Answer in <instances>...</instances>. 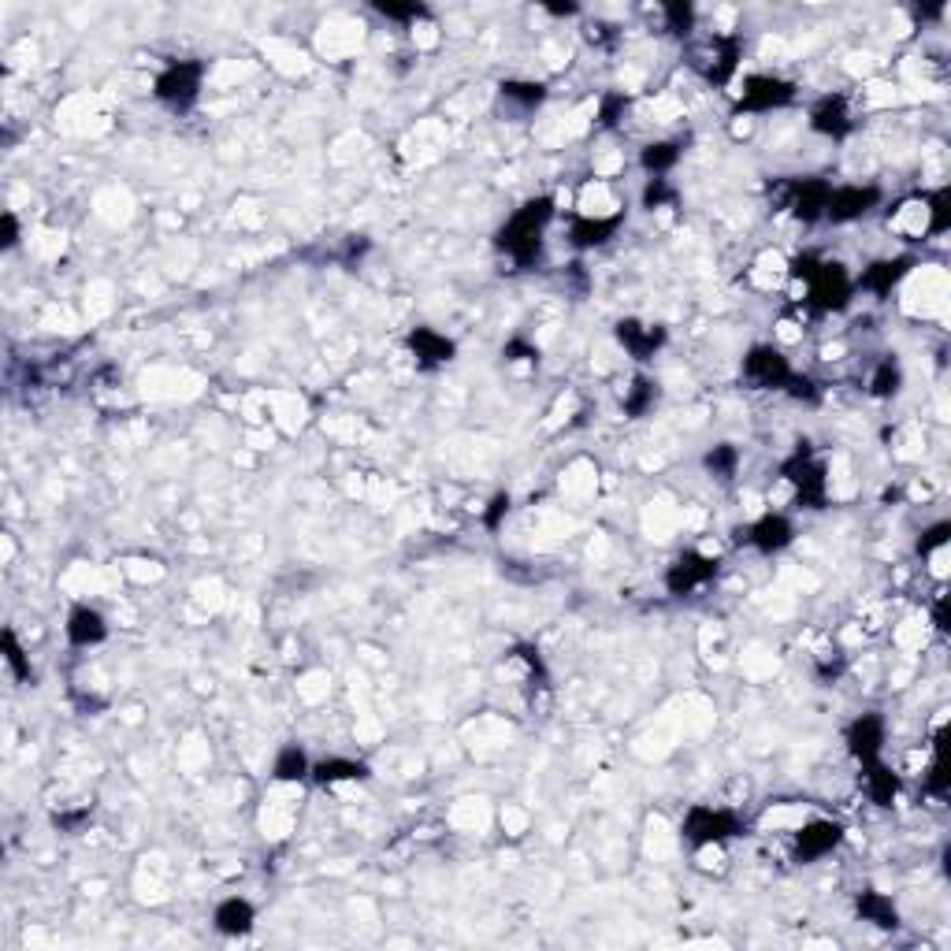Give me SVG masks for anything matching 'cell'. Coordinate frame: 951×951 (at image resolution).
<instances>
[{
  "label": "cell",
  "mask_w": 951,
  "mask_h": 951,
  "mask_svg": "<svg viewBox=\"0 0 951 951\" xmlns=\"http://www.w3.org/2000/svg\"><path fill=\"white\" fill-rule=\"evenodd\" d=\"M550 216H554V201L550 197H535V201L521 205L509 216L506 227L498 231V249L509 253L521 268H528L539 257V249H543V231H547Z\"/></svg>",
  "instance_id": "6da1fadb"
},
{
  "label": "cell",
  "mask_w": 951,
  "mask_h": 951,
  "mask_svg": "<svg viewBox=\"0 0 951 951\" xmlns=\"http://www.w3.org/2000/svg\"><path fill=\"white\" fill-rule=\"evenodd\" d=\"M792 275L807 283V301L818 313H836L844 309L851 298V275L844 272V264L836 261H818V257H799L792 264Z\"/></svg>",
  "instance_id": "7a4b0ae2"
},
{
  "label": "cell",
  "mask_w": 951,
  "mask_h": 951,
  "mask_svg": "<svg viewBox=\"0 0 951 951\" xmlns=\"http://www.w3.org/2000/svg\"><path fill=\"white\" fill-rule=\"evenodd\" d=\"M201 79H205V64H197V60H175V64H168L157 75V90L153 93H157L168 108L179 112V108H190L197 101Z\"/></svg>",
  "instance_id": "3957f363"
},
{
  "label": "cell",
  "mask_w": 951,
  "mask_h": 951,
  "mask_svg": "<svg viewBox=\"0 0 951 951\" xmlns=\"http://www.w3.org/2000/svg\"><path fill=\"white\" fill-rule=\"evenodd\" d=\"M691 64L703 79L729 82L740 67V45H736V38H706L703 45H695Z\"/></svg>",
  "instance_id": "277c9868"
},
{
  "label": "cell",
  "mask_w": 951,
  "mask_h": 951,
  "mask_svg": "<svg viewBox=\"0 0 951 951\" xmlns=\"http://www.w3.org/2000/svg\"><path fill=\"white\" fill-rule=\"evenodd\" d=\"M740 833V821L732 818L729 810H714V807H691L684 818V836L691 844H725Z\"/></svg>",
  "instance_id": "5b68a950"
},
{
  "label": "cell",
  "mask_w": 951,
  "mask_h": 951,
  "mask_svg": "<svg viewBox=\"0 0 951 951\" xmlns=\"http://www.w3.org/2000/svg\"><path fill=\"white\" fill-rule=\"evenodd\" d=\"M743 376L751 379L755 387H766V391H781L795 379L788 357L773 350V346H755V350L743 357Z\"/></svg>",
  "instance_id": "8992f818"
},
{
  "label": "cell",
  "mask_w": 951,
  "mask_h": 951,
  "mask_svg": "<svg viewBox=\"0 0 951 951\" xmlns=\"http://www.w3.org/2000/svg\"><path fill=\"white\" fill-rule=\"evenodd\" d=\"M784 476L799 487V498H803L810 509L821 506V498H825V469H821V461H814L807 443H799L792 461H784Z\"/></svg>",
  "instance_id": "52a82bcc"
},
{
  "label": "cell",
  "mask_w": 951,
  "mask_h": 951,
  "mask_svg": "<svg viewBox=\"0 0 951 951\" xmlns=\"http://www.w3.org/2000/svg\"><path fill=\"white\" fill-rule=\"evenodd\" d=\"M877 201H881V190H877V186H836L833 194H829V205H825V220H833V223L862 220Z\"/></svg>",
  "instance_id": "ba28073f"
},
{
  "label": "cell",
  "mask_w": 951,
  "mask_h": 951,
  "mask_svg": "<svg viewBox=\"0 0 951 951\" xmlns=\"http://www.w3.org/2000/svg\"><path fill=\"white\" fill-rule=\"evenodd\" d=\"M795 97V86L784 79H773V75H751L743 79V93H740V105L751 108V112H769V108H781Z\"/></svg>",
  "instance_id": "9c48e42d"
},
{
  "label": "cell",
  "mask_w": 951,
  "mask_h": 951,
  "mask_svg": "<svg viewBox=\"0 0 951 951\" xmlns=\"http://www.w3.org/2000/svg\"><path fill=\"white\" fill-rule=\"evenodd\" d=\"M714 573H717L714 558H706V554H684V558H677L669 565L665 587H669L673 595H688L695 587H703L706 580H714Z\"/></svg>",
  "instance_id": "30bf717a"
},
{
  "label": "cell",
  "mask_w": 951,
  "mask_h": 951,
  "mask_svg": "<svg viewBox=\"0 0 951 951\" xmlns=\"http://www.w3.org/2000/svg\"><path fill=\"white\" fill-rule=\"evenodd\" d=\"M847 747H851V755L859 758L862 766H866V762H877L881 751H885V721L877 714H862L859 721H851Z\"/></svg>",
  "instance_id": "8fae6325"
},
{
  "label": "cell",
  "mask_w": 951,
  "mask_h": 951,
  "mask_svg": "<svg viewBox=\"0 0 951 951\" xmlns=\"http://www.w3.org/2000/svg\"><path fill=\"white\" fill-rule=\"evenodd\" d=\"M829 194L833 186L821 183V179H803V183L788 186V209L795 212V220L814 223L825 216V205H829Z\"/></svg>",
  "instance_id": "7c38bea8"
},
{
  "label": "cell",
  "mask_w": 951,
  "mask_h": 951,
  "mask_svg": "<svg viewBox=\"0 0 951 951\" xmlns=\"http://www.w3.org/2000/svg\"><path fill=\"white\" fill-rule=\"evenodd\" d=\"M840 825L836 821H807L803 829H799V836H795V855L803 862H814V859H825L829 851H833L836 844H840Z\"/></svg>",
  "instance_id": "4fadbf2b"
},
{
  "label": "cell",
  "mask_w": 951,
  "mask_h": 951,
  "mask_svg": "<svg viewBox=\"0 0 951 951\" xmlns=\"http://www.w3.org/2000/svg\"><path fill=\"white\" fill-rule=\"evenodd\" d=\"M792 524H788V517H777V513H769V517H762V521H755L747 532H740V543H751L755 550H762V554H773V550H784L788 543H792Z\"/></svg>",
  "instance_id": "5bb4252c"
},
{
  "label": "cell",
  "mask_w": 951,
  "mask_h": 951,
  "mask_svg": "<svg viewBox=\"0 0 951 951\" xmlns=\"http://www.w3.org/2000/svg\"><path fill=\"white\" fill-rule=\"evenodd\" d=\"M409 350H413L420 368H439L454 361V342L446 339V335H439V331H431V327H417V331L409 335Z\"/></svg>",
  "instance_id": "9a60e30c"
},
{
  "label": "cell",
  "mask_w": 951,
  "mask_h": 951,
  "mask_svg": "<svg viewBox=\"0 0 951 951\" xmlns=\"http://www.w3.org/2000/svg\"><path fill=\"white\" fill-rule=\"evenodd\" d=\"M617 342H621L632 357L643 361V357H651V353L665 342V327L639 324V320H621V324H617Z\"/></svg>",
  "instance_id": "2e32d148"
},
{
  "label": "cell",
  "mask_w": 951,
  "mask_h": 951,
  "mask_svg": "<svg viewBox=\"0 0 951 951\" xmlns=\"http://www.w3.org/2000/svg\"><path fill=\"white\" fill-rule=\"evenodd\" d=\"M621 227V216H580V220L569 227V242L576 249H595L606 246Z\"/></svg>",
  "instance_id": "e0dca14e"
},
{
  "label": "cell",
  "mask_w": 951,
  "mask_h": 951,
  "mask_svg": "<svg viewBox=\"0 0 951 951\" xmlns=\"http://www.w3.org/2000/svg\"><path fill=\"white\" fill-rule=\"evenodd\" d=\"M810 127L818 134H825V138H844V134L851 131V112H847L844 97H825V101H818L814 112H810Z\"/></svg>",
  "instance_id": "ac0fdd59"
},
{
  "label": "cell",
  "mask_w": 951,
  "mask_h": 951,
  "mask_svg": "<svg viewBox=\"0 0 951 951\" xmlns=\"http://www.w3.org/2000/svg\"><path fill=\"white\" fill-rule=\"evenodd\" d=\"M105 636H108V625L101 613L90 610V606L71 610V617H67V639H71L75 647H97V643H105Z\"/></svg>",
  "instance_id": "d6986e66"
},
{
  "label": "cell",
  "mask_w": 951,
  "mask_h": 951,
  "mask_svg": "<svg viewBox=\"0 0 951 951\" xmlns=\"http://www.w3.org/2000/svg\"><path fill=\"white\" fill-rule=\"evenodd\" d=\"M253 918H257V911H253L249 899L231 896L216 907V929H220L223 937H242V933H249V929H253Z\"/></svg>",
  "instance_id": "ffe728a7"
},
{
  "label": "cell",
  "mask_w": 951,
  "mask_h": 951,
  "mask_svg": "<svg viewBox=\"0 0 951 951\" xmlns=\"http://www.w3.org/2000/svg\"><path fill=\"white\" fill-rule=\"evenodd\" d=\"M911 272V257H896V261H877L862 272V287L870 294H892L903 275Z\"/></svg>",
  "instance_id": "44dd1931"
},
{
  "label": "cell",
  "mask_w": 951,
  "mask_h": 951,
  "mask_svg": "<svg viewBox=\"0 0 951 951\" xmlns=\"http://www.w3.org/2000/svg\"><path fill=\"white\" fill-rule=\"evenodd\" d=\"M866 792H870V799L873 803H881V807H888V803L896 799L899 777L892 773V769L881 766V758H877V762H866Z\"/></svg>",
  "instance_id": "7402d4cb"
},
{
  "label": "cell",
  "mask_w": 951,
  "mask_h": 951,
  "mask_svg": "<svg viewBox=\"0 0 951 951\" xmlns=\"http://www.w3.org/2000/svg\"><path fill=\"white\" fill-rule=\"evenodd\" d=\"M859 918H862V922L881 925V929H896V925H899V914H896V907H892V899L881 896V892H862V896H859Z\"/></svg>",
  "instance_id": "603a6c76"
},
{
  "label": "cell",
  "mask_w": 951,
  "mask_h": 951,
  "mask_svg": "<svg viewBox=\"0 0 951 951\" xmlns=\"http://www.w3.org/2000/svg\"><path fill=\"white\" fill-rule=\"evenodd\" d=\"M316 784H342V781H365L368 769L361 762H350V758H327L320 766H313Z\"/></svg>",
  "instance_id": "cb8c5ba5"
},
{
  "label": "cell",
  "mask_w": 951,
  "mask_h": 951,
  "mask_svg": "<svg viewBox=\"0 0 951 951\" xmlns=\"http://www.w3.org/2000/svg\"><path fill=\"white\" fill-rule=\"evenodd\" d=\"M313 773V766H309V758H305V751L301 747H283L279 751V758H275V781H305Z\"/></svg>",
  "instance_id": "d4e9b609"
},
{
  "label": "cell",
  "mask_w": 951,
  "mask_h": 951,
  "mask_svg": "<svg viewBox=\"0 0 951 951\" xmlns=\"http://www.w3.org/2000/svg\"><path fill=\"white\" fill-rule=\"evenodd\" d=\"M0 654H4V662H8V669H12L15 680H34L30 658H27V651L19 647V639H15L12 628H4V632H0Z\"/></svg>",
  "instance_id": "484cf974"
},
{
  "label": "cell",
  "mask_w": 951,
  "mask_h": 951,
  "mask_svg": "<svg viewBox=\"0 0 951 951\" xmlns=\"http://www.w3.org/2000/svg\"><path fill=\"white\" fill-rule=\"evenodd\" d=\"M680 160V145L673 142H654L643 149V157H639V164L651 171V175H665V171L673 168Z\"/></svg>",
  "instance_id": "4316f807"
},
{
  "label": "cell",
  "mask_w": 951,
  "mask_h": 951,
  "mask_svg": "<svg viewBox=\"0 0 951 951\" xmlns=\"http://www.w3.org/2000/svg\"><path fill=\"white\" fill-rule=\"evenodd\" d=\"M899 383H903V372H899V365L892 361V357H885V361L877 365V372H873V379H870V394H877V398H888V394L899 391Z\"/></svg>",
  "instance_id": "83f0119b"
},
{
  "label": "cell",
  "mask_w": 951,
  "mask_h": 951,
  "mask_svg": "<svg viewBox=\"0 0 951 951\" xmlns=\"http://www.w3.org/2000/svg\"><path fill=\"white\" fill-rule=\"evenodd\" d=\"M502 97H506V101H517L521 108H535L547 97V90H543L539 82H502Z\"/></svg>",
  "instance_id": "f1b7e54d"
},
{
  "label": "cell",
  "mask_w": 951,
  "mask_h": 951,
  "mask_svg": "<svg viewBox=\"0 0 951 951\" xmlns=\"http://www.w3.org/2000/svg\"><path fill=\"white\" fill-rule=\"evenodd\" d=\"M736 465H740V454H736V446L729 443L714 446V450L706 454V469L714 472V476H721V480H729L732 472H736Z\"/></svg>",
  "instance_id": "f546056e"
},
{
  "label": "cell",
  "mask_w": 951,
  "mask_h": 951,
  "mask_svg": "<svg viewBox=\"0 0 951 951\" xmlns=\"http://www.w3.org/2000/svg\"><path fill=\"white\" fill-rule=\"evenodd\" d=\"M948 201H951L948 190L929 197V209L925 212H929V231H933V235H944V231H948Z\"/></svg>",
  "instance_id": "4dcf8cb0"
},
{
  "label": "cell",
  "mask_w": 951,
  "mask_h": 951,
  "mask_svg": "<svg viewBox=\"0 0 951 951\" xmlns=\"http://www.w3.org/2000/svg\"><path fill=\"white\" fill-rule=\"evenodd\" d=\"M654 402V383H647V379H636L632 383V391H628V398H625V409L632 413V417H639L647 405Z\"/></svg>",
  "instance_id": "1f68e13d"
},
{
  "label": "cell",
  "mask_w": 951,
  "mask_h": 951,
  "mask_svg": "<svg viewBox=\"0 0 951 951\" xmlns=\"http://www.w3.org/2000/svg\"><path fill=\"white\" fill-rule=\"evenodd\" d=\"M376 12L387 15V19L413 23V19H424V15H428V8H424V4H376Z\"/></svg>",
  "instance_id": "d6a6232c"
},
{
  "label": "cell",
  "mask_w": 951,
  "mask_h": 951,
  "mask_svg": "<svg viewBox=\"0 0 951 951\" xmlns=\"http://www.w3.org/2000/svg\"><path fill=\"white\" fill-rule=\"evenodd\" d=\"M665 19H669V30H673V34H688L695 12H691L688 4H665Z\"/></svg>",
  "instance_id": "836d02e7"
},
{
  "label": "cell",
  "mask_w": 951,
  "mask_h": 951,
  "mask_svg": "<svg viewBox=\"0 0 951 951\" xmlns=\"http://www.w3.org/2000/svg\"><path fill=\"white\" fill-rule=\"evenodd\" d=\"M665 201H673V190L665 186V179H651V186L643 190V205L647 209H662Z\"/></svg>",
  "instance_id": "e575fe53"
},
{
  "label": "cell",
  "mask_w": 951,
  "mask_h": 951,
  "mask_svg": "<svg viewBox=\"0 0 951 951\" xmlns=\"http://www.w3.org/2000/svg\"><path fill=\"white\" fill-rule=\"evenodd\" d=\"M948 532H951V524H944V521L933 524V528H929V532L922 535V543H918V550H922V554H929V550L944 547V543H948Z\"/></svg>",
  "instance_id": "d590c367"
},
{
  "label": "cell",
  "mask_w": 951,
  "mask_h": 951,
  "mask_svg": "<svg viewBox=\"0 0 951 951\" xmlns=\"http://www.w3.org/2000/svg\"><path fill=\"white\" fill-rule=\"evenodd\" d=\"M925 788L933 795H944L948 792V769H944V762H940V755H937V762L929 766V777H925Z\"/></svg>",
  "instance_id": "8d00e7d4"
},
{
  "label": "cell",
  "mask_w": 951,
  "mask_h": 951,
  "mask_svg": "<svg viewBox=\"0 0 951 951\" xmlns=\"http://www.w3.org/2000/svg\"><path fill=\"white\" fill-rule=\"evenodd\" d=\"M509 513V495H495V502H491V509H487V517H483V524L487 528H498L502 524V517Z\"/></svg>",
  "instance_id": "74e56055"
},
{
  "label": "cell",
  "mask_w": 951,
  "mask_h": 951,
  "mask_svg": "<svg viewBox=\"0 0 951 951\" xmlns=\"http://www.w3.org/2000/svg\"><path fill=\"white\" fill-rule=\"evenodd\" d=\"M0 227H4V238H0V246L12 249L15 242H19V220H15V212H4V216H0Z\"/></svg>",
  "instance_id": "f35d334b"
},
{
  "label": "cell",
  "mask_w": 951,
  "mask_h": 951,
  "mask_svg": "<svg viewBox=\"0 0 951 951\" xmlns=\"http://www.w3.org/2000/svg\"><path fill=\"white\" fill-rule=\"evenodd\" d=\"M621 108H625V97H606V101H602V123H606V127H610V123H617L613 116H617Z\"/></svg>",
  "instance_id": "ab89813d"
},
{
  "label": "cell",
  "mask_w": 951,
  "mask_h": 951,
  "mask_svg": "<svg viewBox=\"0 0 951 951\" xmlns=\"http://www.w3.org/2000/svg\"><path fill=\"white\" fill-rule=\"evenodd\" d=\"M506 353L513 357V361H532V357H539V350H532V346H524V342H509Z\"/></svg>",
  "instance_id": "60d3db41"
}]
</instances>
